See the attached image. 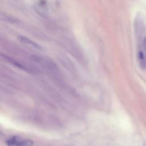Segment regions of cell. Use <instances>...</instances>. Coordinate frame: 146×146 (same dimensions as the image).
<instances>
[{"mask_svg":"<svg viewBox=\"0 0 146 146\" xmlns=\"http://www.w3.org/2000/svg\"><path fill=\"white\" fill-rule=\"evenodd\" d=\"M1 19L5 22L10 23H18L21 22L18 18L7 13H1Z\"/></svg>","mask_w":146,"mask_h":146,"instance_id":"obj_3","label":"cell"},{"mask_svg":"<svg viewBox=\"0 0 146 146\" xmlns=\"http://www.w3.org/2000/svg\"><path fill=\"white\" fill-rule=\"evenodd\" d=\"M47 3L46 0H39L36 3V10L38 13L41 15L45 14L46 11L47 10Z\"/></svg>","mask_w":146,"mask_h":146,"instance_id":"obj_4","label":"cell"},{"mask_svg":"<svg viewBox=\"0 0 146 146\" xmlns=\"http://www.w3.org/2000/svg\"><path fill=\"white\" fill-rule=\"evenodd\" d=\"M144 46L145 49V50H146V38H145V39H144Z\"/></svg>","mask_w":146,"mask_h":146,"instance_id":"obj_6","label":"cell"},{"mask_svg":"<svg viewBox=\"0 0 146 146\" xmlns=\"http://www.w3.org/2000/svg\"><path fill=\"white\" fill-rule=\"evenodd\" d=\"M17 38H18V39L21 42H22L24 44L30 45V46L34 47L35 48H36L38 50H43V47L40 45H39V44H38L37 43L34 42V40L30 39V38H29L24 35H18Z\"/></svg>","mask_w":146,"mask_h":146,"instance_id":"obj_2","label":"cell"},{"mask_svg":"<svg viewBox=\"0 0 146 146\" xmlns=\"http://www.w3.org/2000/svg\"><path fill=\"white\" fill-rule=\"evenodd\" d=\"M7 146H33V142L29 139H25L18 136H14L8 139L6 141Z\"/></svg>","mask_w":146,"mask_h":146,"instance_id":"obj_1","label":"cell"},{"mask_svg":"<svg viewBox=\"0 0 146 146\" xmlns=\"http://www.w3.org/2000/svg\"><path fill=\"white\" fill-rule=\"evenodd\" d=\"M138 60L140 67L143 70L146 69V56L142 51L138 53Z\"/></svg>","mask_w":146,"mask_h":146,"instance_id":"obj_5","label":"cell"}]
</instances>
